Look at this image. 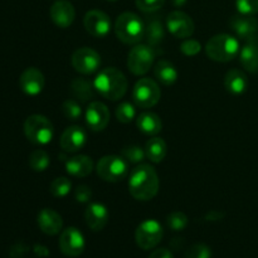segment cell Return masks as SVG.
<instances>
[{
  "label": "cell",
  "instance_id": "cell-1",
  "mask_svg": "<svg viewBox=\"0 0 258 258\" xmlns=\"http://www.w3.org/2000/svg\"><path fill=\"white\" fill-rule=\"evenodd\" d=\"M159 185L160 181L158 173L149 164H140L130 173L128 191L136 201L149 202L155 198L159 191Z\"/></svg>",
  "mask_w": 258,
  "mask_h": 258
},
{
  "label": "cell",
  "instance_id": "cell-2",
  "mask_svg": "<svg viewBox=\"0 0 258 258\" xmlns=\"http://www.w3.org/2000/svg\"><path fill=\"white\" fill-rule=\"evenodd\" d=\"M93 87L103 98L110 101H118L125 96L127 91V78L115 67L103 68L96 76Z\"/></svg>",
  "mask_w": 258,
  "mask_h": 258
},
{
  "label": "cell",
  "instance_id": "cell-3",
  "mask_svg": "<svg viewBox=\"0 0 258 258\" xmlns=\"http://www.w3.org/2000/svg\"><path fill=\"white\" fill-rule=\"evenodd\" d=\"M115 33L118 40L125 44H139L144 39L145 23L135 13L125 12L116 19Z\"/></svg>",
  "mask_w": 258,
  "mask_h": 258
},
{
  "label": "cell",
  "instance_id": "cell-4",
  "mask_svg": "<svg viewBox=\"0 0 258 258\" xmlns=\"http://www.w3.org/2000/svg\"><path fill=\"white\" fill-rule=\"evenodd\" d=\"M206 53L216 62H231L239 54V42L229 34H218L212 37L206 45Z\"/></svg>",
  "mask_w": 258,
  "mask_h": 258
},
{
  "label": "cell",
  "instance_id": "cell-5",
  "mask_svg": "<svg viewBox=\"0 0 258 258\" xmlns=\"http://www.w3.org/2000/svg\"><path fill=\"white\" fill-rule=\"evenodd\" d=\"M25 138L32 144L44 146L52 141L54 128L52 122L43 115H30L24 122Z\"/></svg>",
  "mask_w": 258,
  "mask_h": 258
},
{
  "label": "cell",
  "instance_id": "cell-6",
  "mask_svg": "<svg viewBox=\"0 0 258 258\" xmlns=\"http://www.w3.org/2000/svg\"><path fill=\"white\" fill-rule=\"evenodd\" d=\"M96 173L102 180L110 183H117L127 176L128 163L117 155H106L98 160L96 165Z\"/></svg>",
  "mask_w": 258,
  "mask_h": 258
},
{
  "label": "cell",
  "instance_id": "cell-7",
  "mask_svg": "<svg viewBox=\"0 0 258 258\" xmlns=\"http://www.w3.org/2000/svg\"><path fill=\"white\" fill-rule=\"evenodd\" d=\"M161 91L158 83L151 78H140L134 86L133 98L138 107H154L160 101Z\"/></svg>",
  "mask_w": 258,
  "mask_h": 258
},
{
  "label": "cell",
  "instance_id": "cell-8",
  "mask_svg": "<svg viewBox=\"0 0 258 258\" xmlns=\"http://www.w3.org/2000/svg\"><path fill=\"white\" fill-rule=\"evenodd\" d=\"M155 59V49L148 44H135L127 58V68L135 76H143L150 71Z\"/></svg>",
  "mask_w": 258,
  "mask_h": 258
},
{
  "label": "cell",
  "instance_id": "cell-9",
  "mask_svg": "<svg viewBox=\"0 0 258 258\" xmlns=\"http://www.w3.org/2000/svg\"><path fill=\"white\" fill-rule=\"evenodd\" d=\"M163 236L164 231L161 224L155 219H146L136 228L135 241L140 248L148 251L158 246L163 239Z\"/></svg>",
  "mask_w": 258,
  "mask_h": 258
},
{
  "label": "cell",
  "instance_id": "cell-10",
  "mask_svg": "<svg viewBox=\"0 0 258 258\" xmlns=\"http://www.w3.org/2000/svg\"><path fill=\"white\" fill-rule=\"evenodd\" d=\"M59 249L64 256L78 257L83 253L86 247L85 237L82 232L76 227H68L63 229L59 236Z\"/></svg>",
  "mask_w": 258,
  "mask_h": 258
},
{
  "label": "cell",
  "instance_id": "cell-11",
  "mask_svg": "<svg viewBox=\"0 0 258 258\" xmlns=\"http://www.w3.org/2000/svg\"><path fill=\"white\" fill-rule=\"evenodd\" d=\"M232 30L247 43H258V20L253 15L236 14L229 20Z\"/></svg>",
  "mask_w": 258,
  "mask_h": 258
},
{
  "label": "cell",
  "instance_id": "cell-12",
  "mask_svg": "<svg viewBox=\"0 0 258 258\" xmlns=\"http://www.w3.org/2000/svg\"><path fill=\"white\" fill-rule=\"evenodd\" d=\"M72 66L81 75H92L101 66V57L92 48L82 47L72 55Z\"/></svg>",
  "mask_w": 258,
  "mask_h": 258
},
{
  "label": "cell",
  "instance_id": "cell-13",
  "mask_svg": "<svg viewBox=\"0 0 258 258\" xmlns=\"http://www.w3.org/2000/svg\"><path fill=\"white\" fill-rule=\"evenodd\" d=\"M166 28L173 37L178 39H186L194 33V22L184 12H171L166 18Z\"/></svg>",
  "mask_w": 258,
  "mask_h": 258
},
{
  "label": "cell",
  "instance_id": "cell-14",
  "mask_svg": "<svg viewBox=\"0 0 258 258\" xmlns=\"http://www.w3.org/2000/svg\"><path fill=\"white\" fill-rule=\"evenodd\" d=\"M83 25L92 37L105 38L111 30V19L102 10L93 9L86 13Z\"/></svg>",
  "mask_w": 258,
  "mask_h": 258
},
{
  "label": "cell",
  "instance_id": "cell-15",
  "mask_svg": "<svg viewBox=\"0 0 258 258\" xmlns=\"http://www.w3.org/2000/svg\"><path fill=\"white\" fill-rule=\"evenodd\" d=\"M85 118L88 128L98 133L107 127L108 122H110V111L105 103L100 102V101H93L86 108Z\"/></svg>",
  "mask_w": 258,
  "mask_h": 258
},
{
  "label": "cell",
  "instance_id": "cell-16",
  "mask_svg": "<svg viewBox=\"0 0 258 258\" xmlns=\"http://www.w3.org/2000/svg\"><path fill=\"white\" fill-rule=\"evenodd\" d=\"M44 76L35 67L27 68L19 78L20 90L27 96H38L44 88Z\"/></svg>",
  "mask_w": 258,
  "mask_h": 258
},
{
  "label": "cell",
  "instance_id": "cell-17",
  "mask_svg": "<svg viewBox=\"0 0 258 258\" xmlns=\"http://www.w3.org/2000/svg\"><path fill=\"white\" fill-rule=\"evenodd\" d=\"M87 143V134L81 126H70L63 131L60 136V148L66 153H76L81 150Z\"/></svg>",
  "mask_w": 258,
  "mask_h": 258
},
{
  "label": "cell",
  "instance_id": "cell-18",
  "mask_svg": "<svg viewBox=\"0 0 258 258\" xmlns=\"http://www.w3.org/2000/svg\"><path fill=\"white\" fill-rule=\"evenodd\" d=\"M49 15L52 22L58 28L66 29V28L71 27L72 23L75 22L76 10L73 5L67 0H58L50 7Z\"/></svg>",
  "mask_w": 258,
  "mask_h": 258
},
{
  "label": "cell",
  "instance_id": "cell-19",
  "mask_svg": "<svg viewBox=\"0 0 258 258\" xmlns=\"http://www.w3.org/2000/svg\"><path fill=\"white\" fill-rule=\"evenodd\" d=\"M38 226L43 233L48 236H55L59 232H62L63 228V219L58 212L50 208H43L38 213Z\"/></svg>",
  "mask_w": 258,
  "mask_h": 258
},
{
  "label": "cell",
  "instance_id": "cell-20",
  "mask_svg": "<svg viewBox=\"0 0 258 258\" xmlns=\"http://www.w3.org/2000/svg\"><path fill=\"white\" fill-rule=\"evenodd\" d=\"M108 214L107 208L102 203H91L88 204L87 209L85 212V219L87 226L93 232L102 231L108 223Z\"/></svg>",
  "mask_w": 258,
  "mask_h": 258
},
{
  "label": "cell",
  "instance_id": "cell-21",
  "mask_svg": "<svg viewBox=\"0 0 258 258\" xmlns=\"http://www.w3.org/2000/svg\"><path fill=\"white\" fill-rule=\"evenodd\" d=\"M93 170V161L87 155H76L66 160V171L75 178H86Z\"/></svg>",
  "mask_w": 258,
  "mask_h": 258
},
{
  "label": "cell",
  "instance_id": "cell-22",
  "mask_svg": "<svg viewBox=\"0 0 258 258\" xmlns=\"http://www.w3.org/2000/svg\"><path fill=\"white\" fill-rule=\"evenodd\" d=\"M164 38H165V29L161 19H159V17L149 18L145 23V34H144V39L146 40L148 45H150L153 49H156L163 43Z\"/></svg>",
  "mask_w": 258,
  "mask_h": 258
},
{
  "label": "cell",
  "instance_id": "cell-23",
  "mask_svg": "<svg viewBox=\"0 0 258 258\" xmlns=\"http://www.w3.org/2000/svg\"><path fill=\"white\" fill-rule=\"evenodd\" d=\"M224 87L232 95H242L248 87V78L241 70H229L224 76Z\"/></svg>",
  "mask_w": 258,
  "mask_h": 258
},
{
  "label": "cell",
  "instance_id": "cell-24",
  "mask_svg": "<svg viewBox=\"0 0 258 258\" xmlns=\"http://www.w3.org/2000/svg\"><path fill=\"white\" fill-rule=\"evenodd\" d=\"M136 126L145 135L155 136L161 131L163 123H161L160 117L156 113L146 111V112L140 113L138 116V118H136Z\"/></svg>",
  "mask_w": 258,
  "mask_h": 258
},
{
  "label": "cell",
  "instance_id": "cell-25",
  "mask_svg": "<svg viewBox=\"0 0 258 258\" xmlns=\"http://www.w3.org/2000/svg\"><path fill=\"white\" fill-rule=\"evenodd\" d=\"M154 75L156 80L164 86H171L178 80V71L175 66L166 59H160L155 64L154 68Z\"/></svg>",
  "mask_w": 258,
  "mask_h": 258
},
{
  "label": "cell",
  "instance_id": "cell-26",
  "mask_svg": "<svg viewBox=\"0 0 258 258\" xmlns=\"http://www.w3.org/2000/svg\"><path fill=\"white\" fill-rule=\"evenodd\" d=\"M239 60L246 71L258 72V43H246L239 50Z\"/></svg>",
  "mask_w": 258,
  "mask_h": 258
},
{
  "label": "cell",
  "instance_id": "cell-27",
  "mask_svg": "<svg viewBox=\"0 0 258 258\" xmlns=\"http://www.w3.org/2000/svg\"><path fill=\"white\" fill-rule=\"evenodd\" d=\"M71 92L81 102H87L88 100L93 98L95 95V87L93 83L87 81L83 77L73 78L71 82Z\"/></svg>",
  "mask_w": 258,
  "mask_h": 258
},
{
  "label": "cell",
  "instance_id": "cell-28",
  "mask_svg": "<svg viewBox=\"0 0 258 258\" xmlns=\"http://www.w3.org/2000/svg\"><path fill=\"white\" fill-rule=\"evenodd\" d=\"M146 158L154 164H159L165 159L168 153V146L166 143L160 138H153L146 143L145 146Z\"/></svg>",
  "mask_w": 258,
  "mask_h": 258
},
{
  "label": "cell",
  "instance_id": "cell-29",
  "mask_svg": "<svg viewBox=\"0 0 258 258\" xmlns=\"http://www.w3.org/2000/svg\"><path fill=\"white\" fill-rule=\"evenodd\" d=\"M50 165V158L47 151L42 149H37L29 155V166L32 170L42 173L47 170L48 166Z\"/></svg>",
  "mask_w": 258,
  "mask_h": 258
},
{
  "label": "cell",
  "instance_id": "cell-30",
  "mask_svg": "<svg viewBox=\"0 0 258 258\" xmlns=\"http://www.w3.org/2000/svg\"><path fill=\"white\" fill-rule=\"evenodd\" d=\"M71 189H72V183L66 176L55 178L49 185V191L54 198H66L70 194Z\"/></svg>",
  "mask_w": 258,
  "mask_h": 258
},
{
  "label": "cell",
  "instance_id": "cell-31",
  "mask_svg": "<svg viewBox=\"0 0 258 258\" xmlns=\"http://www.w3.org/2000/svg\"><path fill=\"white\" fill-rule=\"evenodd\" d=\"M121 155L127 163L139 164L146 158V153L143 148L138 145H127L122 149Z\"/></svg>",
  "mask_w": 258,
  "mask_h": 258
},
{
  "label": "cell",
  "instance_id": "cell-32",
  "mask_svg": "<svg viewBox=\"0 0 258 258\" xmlns=\"http://www.w3.org/2000/svg\"><path fill=\"white\" fill-rule=\"evenodd\" d=\"M116 117L120 122L130 123L136 117V108L133 103L122 102L116 108Z\"/></svg>",
  "mask_w": 258,
  "mask_h": 258
},
{
  "label": "cell",
  "instance_id": "cell-33",
  "mask_svg": "<svg viewBox=\"0 0 258 258\" xmlns=\"http://www.w3.org/2000/svg\"><path fill=\"white\" fill-rule=\"evenodd\" d=\"M62 112L66 118L71 121L80 120L82 116V107L80 103L75 100H67L62 105Z\"/></svg>",
  "mask_w": 258,
  "mask_h": 258
},
{
  "label": "cell",
  "instance_id": "cell-34",
  "mask_svg": "<svg viewBox=\"0 0 258 258\" xmlns=\"http://www.w3.org/2000/svg\"><path fill=\"white\" fill-rule=\"evenodd\" d=\"M166 222H168V226L170 227L173 231H183L186 226H188V217H186L185 213L183 212H173L168 216L166 218Z\"/></svg>",
  "mask_w": 258,
  "mask_h": 258
},
{
  "label": "cell",
  "instance_id": "cell-35",
  "mask_svg": "<svg viewBox=\"0 0 258 258\" xmlns=\"http://www.w3.org/2000/svg\"><path fill=\"white\" fill-rule=\"evenodd\" d=\"M212 249L206 243H196L185 252V258H211Z\"/></svg>",
  "mask_w": 258,
  "mask_h": 258
},
{
  "label": "cell",
  "instance_id": "cell-36",
  "mask_svg": "<svg viewBox=\"0 0 258 258\" xmlns=\"http://www.w3.org/2000/svg\"><path fill=\"white\" fill-rule=\"evenodd\" d=\"M236 7L239 14L254 15L258 13V0H236Z\"/></svg>",
  "mask_w": 258,
  "mask_h": 258
},
{
  "label": "cell",
  "instance_id": "cell-37",
  "mask_svg": "<svg viewBox=\"0 0 258 258\" xmlns=\"http://www.w3.org/2000/svg\"><path fill=\"white\" fill-rule=\"evenodd\" d=\"M180 50L183 54L188 55V57H193L197 55L202 50V44L196 39H189L186 38L183 43L180 44Z\"/></svg>",
  "mask_w": 258,
  "mask_h": 258
},
{
  "label": "cell",
  "instance_id": "cell-38",
  "mask_svg": "<svg viewBox=\"0 0 258 258\" xmlns=\"http://www.w3.org/2000/svg\"><path fill=\"white\" fill-rule=\"evenodd\" d=\"M165 0H136V7L144 13H155L164 5Z\"/></svg>",
  "mask_w": 258,
  "mask_h": 258
},
{
  "label": "cell",
  "instance_id": "cell-39",
  "mask_svg": "<svg viewBox=\"0 0 258 258\" xmlns=\"http://www.w3.org/2000/svg\"><path fill=\"white\" fill-rule=\"evenodd\" d=\"M75 198L78 203H90L92 198V190L87 185H78L75 190Z\"/></svg>",
  "mask_w": 258,
  "mask_h": 258
},
{
  "label": "cell",
  "instance_id": "cell-40",
  "mask_svg": "<svg viewBox=\"0 0 258 258\" xmlns=\"http://www.w3.org/2000/svg\"><path fill=\"white\" fill-rule=\"evenodd\" d=\"M149 258H174L168 248H158L149 256Z\"/></svg>",
  "mask_w": 258,
  "mask_h": 258
},
{
  "label": "cell",
  "instance_id": "cell-41",
  "mask_svg": "<svg viewBox=\"0 0 258 258\" xmlns=\"http://www.w3.org/2000/svg\"><path fill=\"white\" fill-rule=\"evenodd\" d=\"M34 252L38 254V256H47L48 254V249L45 248V247L40 246V244L39 246L34 247Z\"/></svg>",
  "mask_w": 258,
  "mask_h": 258
},
{
  "label": "cell",
  "instance_id": "cell-42",
  "mask_svg": "<svg viewBox=\"0 0 258 258\" xmlns=\"http://www.w3.org/2000/svg\"><path fill=\"white\" fill-rule=\"evenodd\" d=\"M222 218H223V214L219 213V212H211L209 216L207 217V219H209V221H218Z\"/></svg>",
  "mask_w": 258,
  "mask_h": 258
},
{
  "label": "cell",
  "instance_id": "cell-43",
  "mask_svg": "<svg viewBox=\"0 0 258 258\" xmlns=\"http://www.w3.org/2000/svg\"><path fill=\"white\" fill-rule=\"evenodd\" d=\"M186 2H188V0H171V4L176 8H180L183 7V5H185Z\"/></svg>",
  "mask_w": 258,
  "mask_h": 258
},
{
  "label": "cell",
  "instance_id": "cell-44",
  "mask_svg": "<svg viewBox=\"0 0 258 258\" xmlns=\"http://www.w3.org/2000/svg\"><path fill=\"white\" fill-rule=\"evenodd\" d=\"M107 2H117V0H107Z\"/></svg>",
  "mask_w": 258,
  "mask_h": 258
}]
</instances>
